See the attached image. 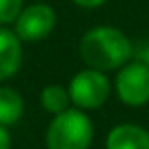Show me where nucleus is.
Segmentation results:
<instances>
[{
  "mask_svg": "<svg viewBox=\"0 0 149 149\" xmlns=\"http://www.w3.org/2000/svg\"><path fill=\"white\" fill-rule=\"evenodd\" d=\"M25 98L13 86H0V125L13 127L23 118Z\"/></svg>",
  "mask_w": 149,
  "mask_h": 149,
  "instance_id": "8",
  "label": "nucleus"
},
{
  "mask_svg": "<svg viewBox=\"0 0 149 149\" xmlns=\"http://www.w3.org/2000/svg\"><path fill=\"white\" fill-rule=\"evenodd\" d=\"M39 102H41L43 110L49 114H59L72 106L70 92L61 84H47L39 94Z\"/></svg>",
  "mask_w": 149,
  "mask_h": 149,
  "instance_id": "9",
  "label": "nucleus"
},
{
  "mask_svg": "<svg viewBox=\"0 0 149 149\" xmlns=\"http://www.w3.org/2000/svg\"><path fill=\"white\" fill-rule=\"evenodd\" d=\"M72 2L80 8H86V10H94V8H100L102 4H106L108 0H72Z\"/></svg>",
  "mask_w": 149,
  "mask_h": 149,
  "instance_id": "12",
  "label": "nucleus"
},
{
  "mask_svg": "<svg viewBox=\"0 0 149 149\" xmlns=\"http://www.w3.org/2000/svg\"><path fill=\"white\" fill-rule=\"evenodd\" d=\"M57 25V13L53 6L45 4L43 0H35L33 4L23 6L21 15L13 23V31L23 43H37L47 39Z\"/></svg>",
  "mask_w": 149,
  "mask_h": 149,
  "instance_id": "5",
  "label": "nucleus"
},
{
  "mask_svg": "<svg viewBox=\"0 0 149 149\" xmlns=\"http://www.w3.org/2000/svg\"><path fill=\"white\" fill-rule=\"evenodd\" d=\"M25 6V0H0V27H10Z\"/></svg>",
  "mask_w": 149,
  "mask_h": 149,
  "instance_id": "10",
  "label": "nucleus"
},
{
  "mask_svg": "<svg viewBox=\"0 0 149 149\" xmlns=\"http://www.w3.org/2000/svg\"><path fill=\"white\" fill-rule=\"evenodd\" d=\"M94 141V123L86 110L70 106L53 114L45 131L47 149H90Z\"/></svg>",
  "mask_w": 149,
  "mask_h": 149,
  "instance_id": "2",
  "label": "nucleus"
},
{
  "mask_svg": "<svg viewBox=\"0 0 149 149\" xmlns=\"http://www.w3.org/2000/svg\"><path fill=\"white\" fill-rule=\"evenodd\" d=\"M104 149H149V131L135 123H118L108 131Z\"/></svg>",
  "mask_w": 149,
  "mask_h": 149,
  "instance_id": "7",
  "label": "nucleus"
},
{
  "mask_svg": "<svg viewBox=\"0 0 149 149\" xmlns=\"http://www.w3.org/2000/svg\"><path fill=\"white\" fill-rule=\"evenodd\" d=\"M133 59H137V61H141V63H145L149 68V41L133 47Z\"/></svg>",
  "mask_w": 149,
  "mask_h": 149,
  "instance_id": "11",
  "label": "nucleus"
},
{
  "mask_svg": "<svg viewBox=\"0 0 149 149\" xmlns=\"http://www.w3.org/2000/svg\"><path fill=\"white\" fill-rule=\"evenodd\" d=\"M13 147V139L8 133V127L0 125V149H10Z\"/></svg>",
  "mask_w": 149,
  "mask_h": 149,
  "instance_id": "13",
  "label": "nucleus"
},
{
  "mask_svg": "<svg viewBox=\"0 0 149 149\" xmlns=\"http://www.w3.org/2000/svg\"><path fill=\"white\" fill-rule=\"evenodd\" d=\"M23 65V41L8 27H0V84L15 78Z\"/></svg>",
  "mask_w": 149,
  "mask_h": 149,
  "instance_id": "6",
  "label": "nucleus"
},
{
  "mask_svg": "<svg viewBox=\"0 0 149 149\" xmlns=\"http://www.w3.org/2000/svg\"><path fill=\"white\" fill-rule=\"evenodd\" d=\"M68 92L72 98V106L82 110H96L102 108L112 92V82L104 72L84 68L76 72L68 84Z\"/></svg>",
  "mask_w": 149,
  "mask_h": 149,
  "instance_id": "3",
  "label": "nucleus"
},
{
  "mask_svg": "<svg viewBox=\"0 0 149 149\" xmlns=\"http://www.w3.org/2000/svg\"><path fill=\"white\" fill-rule=\"evenodd\" d=\"M112 88L116 98L129 108H141L149 102V68L137 59L116 70Z\"/></svg>",
  "mask_w": 149,
  "mask_h": 149,
  "instance_id": "4",
  "label": "nucleus"
},
{
  "mask_svg": "<svg viewBox=\"0 0 149 149\" xmlns=\"http://www.w3.org/2000/svg\"><path fill=\"white\" fill-rule=\"evenodd\" d=\"M133 47L135 45L125 31L110 25H98L82 35L78 51L86 68L108 74L133 59Z\"/></svg>",
  "mask_w": 149,
  "mask_h": 149,
  "instance_id": "1",
  "label": "nucleus"
}]
</instances>
